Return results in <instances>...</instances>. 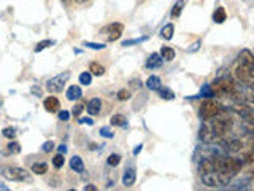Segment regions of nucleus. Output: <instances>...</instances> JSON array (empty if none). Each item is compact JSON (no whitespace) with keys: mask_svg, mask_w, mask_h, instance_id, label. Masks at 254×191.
Here are the masks:
<instances>
[{"mask_svg":"<svg viewBox=\"0 0 254 191\" xmlns=\"http://www.w3.org/2000/svg\"><path fill=\"white\" fill-rule=\"evenodd\" d=\"M230 129H232V119L218 115L211 119H205V123L200 126V131H198V137H200V140L210 143L216 139L224 137Z\"/></svg>","mask_w":254,"mask_h":191,"instance_id":"obj_1","label":"nucleus"},{"mask_svg":"<svg viewBox=\"0 0 254 191\" xmlns=\"http://www.w3.org/2000/svg\"><path fill=\"white\" fill-rule=\"evenodd\" d=\"M234 75L245 86L254 88V54L250 50H243L238 54V59L234 66Z\"/></svg>","mask_w":254,"mask_h":191,"instance_id":"obj_2","label":"nucleus"},{"mask_svg":"<svg viewBox=\"0 0 254 191\" xmlns=\"http://www.w3.org/2000/svg\"><path fill=\"white\" fill-rule=\"evenodd\" d=\"M210 86L214 96H234V93L237 91V83L234 80H230L229 77L216 78Z\"/></svg>","mask_w":254,"mask_h":191,"instance_id":"obj_3","label":"nucleus"},{"mask_svg":"<svg viewBox=\"0 0 254 191\" xmlns=\"http://www.w3.org/2000/svg\"><path fill=\"white\" fill-rule=\"evenodd\" d=\"M0 174H2V177H5L6 180H11V182H30L32 180L30 174L26 169H22V167H18V166L2 167V169H0Z\"/></svg>","mask_w":254,"mask_h":191,"instance_id":"obj_4","label":"nucleus"},{"mask_svg":"<svg viewBox=\"0 0 254 191\" xmlns=\"http://www.w3.org/2000/svg\"><path fill=\"white\" fill-rule=\"evenodd\" d=\"M222 111H224V110H222V105H221L219 102L208 99V100H205L202 103L200 108H198V116H200L203 121H205V119H211L214 116L221 115Z\"/></svg>","mask_w":254,"mask_h":191,"instance_id":"obj_5","label":"nucleus"},{"mask_svg":"<svg viewBox=\"0 0 254 191\" xmlns=\"http://www.w3.org/2000/svg\"><path fill=\"white\" fill-rule=\"evenodd\" d=\"M68 78H70V72H65V74H59V75H56L53 77L51 80H48L46 82V90L56 94V93H62L64 91V88H65L67 82H68Z\"/></svg>","mask_w":254,"mask_h":191,"instance_id":"obj_6","label":"nucleus"},{"mask_svg":"<svg viewBox=\"0 0 254 191\" xmlns=\"http://www.w3.org/2000/svg\"><path fill=\"white\" fill-rule=\"evenodd\" d=\"M124 32V26L121 22H113V24H108V26L103 29V34L107 35V40L108 42H115L119 37L123 35Z\"/></svg>","mask_w":254,"mask_h":191,"instance_id":"obj_7","label":"nucleus"},{"mask_svg":"<svg viewBox=\"0 0 254 191\" xmlns=\"http://www.w3.org/2000/svg\"><path fill=\"white\" fill-rule=\"evenodd\" d=\"M221 147L224 148L227 153H237V151H240L243 148V143L238 139H229V140L222 142Z\"/></svg>","mask_w":254,"mask_h":191,"instance_id":"obj_8","label":"nucleus"},{"mask_svg":"<svg viewBox=\"0 0 254 191\" xmlns=\"http://www.w3.org/2000/svg\"><path fill=\"white\" fill-rule=\"evenodd\" d=\"M43 107H45L46 111H50V113H56V111H59L61 103H59L58 99L54 97V96H50V97H46V99H45Z\"/></svg>","mask_w":254,"mask_h":191,"instance_id":"obj_9","label":"nucleus"},{"mask_svg":"<svg viewBox=\"0 0 254 191\" xmlns=\"http://www.w3.org/2000/svg\"><path fill=\"white\" fill-rule=\"evenodd\" d=\"M135 180H137V172H135L133 167H127L124 175H123V183L124 187H132Z\"/></svg>","mask_w":254,"mask_h":191,"instance_id":"obj_10","label":"nucleus"},{"mask_svg":"<svg viewBox=\"0 0 254 191\" xmlns=\"http://www.w3.org/2000/svg\"><path fill=\"white\" fill-rule=\"evenodd\" d=\"M238 113H240V116L245 119L246 123L254 124V108H250V107L242 105L240 108H238Z\"/></svg>","mask_w":254,"mask_h":191,"instance_id":"obj_11","label":"nucleus"},{"mask_svg":"<svg viewBox=\"0 0 254 191\" xmlns=\"http://www.w3.org/2000/svg\"><path fill=\"white\" fill-rule=\"evenodd\" d=\"M162 56L161 54H156V53H153L148 58V61H146V67L148 69H159L162 66Z\"/></svg>","mask_w":254,"mask_h":191,"instance_id":"obj_12","label":"nucleus"},{"mask_svg":"<svg viewBox=\"0 0 254 191\" xmlns=\"http://www.w3.org/2000/svg\"><path fill=\"white\" fill-rule=\"evenodd\" d=\"M100 108H102V100L100 99H92L89 100V103H87V111H89V115H99L100 113Z\"/></svg>","mask_w":254,"mask_h":191,"instance_id":"obj_13","label":"nucleus"},{"mask_svg":"<svg viewBox=\"0 0 254 191\" xmlns=\"http://www.w3.org/2000/svg\"><path fill=\"white\" fill-rule=\"evenodd\" d=\"M70 167H71V171H75L78 174L84 172V163H83V159L79 156H73L70 159Z\"/></svg>","mask_w":254,"mask_h":191,"instance_id":"obj_14","label":"nucleus"},{"mask_svg":"<svg viewBox=\"0 0 254 191\" xmlns=\"http://www.w3.org/2000/svg\"><path fill=\"white\" fill-rule=\"evenodd\" d=\"M81 96H83V93H81V88L79 86H70L67 90V99L68 100H78Z\"/></svg>","mask_w":254,"mask_h":191,"instance_id":"obj_15","label":"nucleus"},{"mask_svg":"<svg viewBox=\"0 0 254 191\" xmlns=\"http://www.w3.org/2000/svg\"><path fill=\"white\" fill-rule=\"evenodd\" d=\"M111 124L118 126V127H127V126H129V123H127V118L124 115H121V113L111 116Z\"/></svg>","mask_w":254,"mask_h":191,"instance_id":"obj_16","label":"nucleus"},{"mask_svg":"<svg viewBox=\"0 0 254 191\" xmlns=\"http://www.w3.org/2000/svg\"><path fill=\"white\" fill-rule=\"evenodd\" d=\"M19 151H21V145H19V143L18 142H10L6 145V148L2 151V153L3 155H18Z\"/></svg>","mask_w":254,"mask_h":191,"instance_id":"obj_17","label":"nucleus"},{"mask_svg":"<svg viewBox=\"0 0 254 191\" xmlns=\"http://www.w3.org/2000/svg\"><path fill=\"white\" fill-rule=\"evenodd\" d=\"M226 18H227V14H226V10L222 6H218L216 8V11H214V14H213V21L214 22H218V24H222L226 21Z\"/></svg>","mask_w":254,"mask_h":191,"instance_id":"obj_18","label":"nucleus"},{"mask_svg":"<svg viewBox=\"0 0 254 191\" xmlns=\"http://www.w3.org/2000/svg\"><path fill=\"white\" fill-rule=\"evenodd\" d=\"M250 182H251V179H250V177L238 179L237 182H234V183H232V187H229V188H232V190H243V188H248Z\"/></svg>","mask_w":254,"mask_h":191,"instance_id":"obj_19","label":"nucleus"},{"mask_svg":"<svg viewBox=\"0 0 254 191\" xmlns=\"http://www.w3.org/2000/svg\"><path fill=\"white\" fill-rule=\"evenodd\" d=\"M89 72H91L92 75L102 77L103 74H105V67L100 66L99 62H91V64H89Z\"/></svg>","mask_w":254,"mask_h":191,"instance_id":"obj_20","label":"nucleus"},{"mask_svg":"<svg viewBox=\"0 0 254 191\" xmlns=\"http://www.w3.org/2000/svg\"><path fill=\"white\" fill-rule=\"evenodd\" d=\"M146 86L149 88V90H153V91H159V88H161V78L159 77H149L148 78V82H146Z\"/></svg>","mask_w":254,"mask_h":191,"instance_id":"obj_21","label":"nucleus"},{"mask_svg":"<svg viewBox=\"0 0 254 191\" xmlns=\"http://www.w3.org/2000/svg\"><path fill=\"white\" fill-rule=\"evenodd\" d=\"M161 56H162V59H164V61L170 62V61H173V58H175V51L172 50V48H169V46H162Z\"/></svg>","mask_w":254,"mask_h":191,"instance_id":"obj_22","label":"nucleus"},{"mask_svg":"<svg viewBox=\"0 0 254 191\" xmlns=\"http://www.w3.org/2000/svg\"><path fill=\"white\" fill-rule=\"evenodd\" d=\"M173 30H175L173 24H167V26H164L162 30H161V37L165 38V40H172V37H173Z\"/></svg>","mask_w":254,"mask_h":191,"instance_id":"obj_23","label":"nucleus"},{"mask_svg":"<svg viewBox=\"0 0 254 191\" xmlns=\"http://www.w3.org/2000/svg\"><path fill=\"white\" fill-rule=\"evenodd\" d=\"M32 172L37 174V175H43L48 172V164L46 163H35L32 166Z\"/></svg>","mask_w":254,"mask_h":191,"instance_id":"obj_24","label":"nucleus"},{"mask_svg":"<svg viewBox=\"0 0 254 191\" xmlns=\"http://www.w3.org/2000/svg\"><path fill=\"white\" fill-rule=\"evenodd\" d=\"M183 6H185V2H183V0H178V2L175 3L172 8V18H180V14L183 11Z\"/></svg>","mask_w":254,"mask_h":191,"instance_id":"obj_25","label":"nucleus"},{"mask_svg":"<svg viewBox=\"0 0 254 191\" xmlns=\"http://www.w3.org/2000/svg\"><path fill=\"white\" fill-rule=\"evenodd\" d=\"M79 83L84 85V86H89L92 83V74H91V72H83V74L79 75Z\"/></svg>","mask_w":254,"mask_h":191,"instance_id":"obj_26","label":"nucleus"},{"mask_svg":"<svg viewBox=\"0 0 254 191\" xmlns=\"http://www.w3.org/2000/svg\"><path fill=\"white\" fill-rule=\"evenodd\" d=\"M159 94H161V97L162 99H167V100H172L173 97H175V94L169 90V88H159V91H157Z\"/></svg>","mask_w":254,"mask_h":191,"instance_id":"obj_27","label":"nucleus"},{"mask_svg":"<svg viewBox=\"0 0 254 191\" xmlns=\"http://www.w3.org/2000/svg\"><path fill=\"white\" fill-rule=\"evenodd\" d=\"M54 45V42L53 40H43V42H40L37 46H35V53H40V51H43L45 48H48V46H53Z\"/></svg>","mask_w":254,"mask_h":191,"instance_id":"obj_28","label":"nucleus"},{"mask_svg":"<svg viewBox=\"0 0 254 191\" xmlns=\"http://www.w3.org/2000/svg\"><path fill=\"white\" fill-rule=\"evenodd\" d=\"M64 161H65V159H64V155L59 153V155H56V156H54V159H53V166L56 167V169H61V167L64 166Z\"/></svg>","mask_w":254,"mask_h":191,"instance_id":"obj_29","label":"nucleus"},{"mask_svg":"<svg viewBox=\"0 0 254 191\" xmlns=\"http://www.w3.org/2000/svg\"><path fill=\"white\" fill-rule=\"evenodd\" d=\"M107 163H108V166H111V167H116L119 163H121V156H119V155H115V153H113V155H110Z\"/></svg>","mask_w":254,"mask_h":191,"instance_id":"obj_30","label":"nucleus"},{"mask_svg":"<svg viewBox=\"0 0 254 191\" xmlns=\"http://www.w3.org/2000/svg\"><path fill=\"white\" fill-rule=\"evenodd\" d=\"M2 134L5 135L6 139H14L16 137V129H14V127H5V129L2 131Z\"/></svg>","mask_w":254,"mask_h":191,"instance_id":"obj_31","label":"nucleus"},{"mask_svg":"<svg viewBox=\"0 0 254 191\" xmlns=\"http://www.w3.org/2000/svg\"><path fill=\"white\" fill-rule=\"evenodd\" d=\"M200 94L203 96V97H211V96H214V93H213V90H211V86H210V85L203 86V88H202V91H200Z\"/></svg>","mask_w":254,"mask_h":191,"instance_id":"obj_32","label":"nucleus"},{"mask_svg":"<svg viewBox=\"0 0 254 191\" xmlns=\"http://www.w3.org/2000/svg\"><path fill=\"white\" fill-rule=\"evenodd\" d=\"M84 46L91 48V50H103V48H105V45H102V43H92V42H84Z\"/></svg>","mask_w":254,"mask_h":191,"instance_id":"obj_33","label":"nucleus"},{"mask_svg":"<svg viewBox=\"0 0 254 191\" xmlns=\"http://www.w3.org/2000/svg\"><path fill=\"white\" fill-rule=\"evenodd\" d=\"M100 135H102V137H107V139H113V132H111L110 127H102Z\"/></svg>","mask_w":254,"mask_h":191,"instance_id":"obj_34","label":"nucleus"},{"mask_svg":"<svg viewBox=\"0 0 254 191\" xmlns=\"http://www.w3.org/2000/svg\"><path fill=\"white\" fill-rule=\"evenodd\" d=\"M129 97H130V93H129V91L121 90V91L118 93V99H119V100H127Z\"/></svg>","mask_w":254,"mask_h":191,"instance_id":"obj_35","label":"nucleus"},{"mask_svg":"<svg viewBox=\"0 0 254 191\" xmlns=\"http://www.w3.org/2000/svg\"><path fill=\"white\" fill-rule=\"evenodd\" d=\"M42 150L45 151V153H50V151H53L54 150V143L50 140V142H45L43 143V147H42Z\"/></svg>","mask_w":254,"mask_h":191,"instance_id":"obj_36","label":"nucleus"},{"mask_svg":"<svg viewBox=\"0 0 254 191\" xmlns=\"http://www.w3.org/2000/svg\"><path fill=\"white\" fill-rule=\"evenodd\" d=\"M59 119H61V121H68V119H70V111H67V110L59 111Z\"/></svg>","mask_w":254,"mask_h":191,"instance_id":"obj_37","label":"nucleus"},{"mask_svg":"<svg viewBox=\"0 0 254 191\" xmlns=\"http://www.w3.org/2000/svg\"><path fill=\"white\" fill-rule=\"evenodd\" d=\"M145 40V37L143 38H135V40H126V42H123V46H130L133 43H138V42H143Z\"/></svg>","mask_w":254,"mask_h":191,"instance_id":"obj_38","label":"nucleus"},{"mask_svg":"<svg viewBox=\"0 0 254 191\" xmlns=\"http://www.w3.org/2000/svg\"><path fill=\"white\" fill-rule=\"evenodd\" d=\"M83 105H79V103H78V105H75L73 107V110H71V113H73L75 116H79V113H81V111H83Z\"/></svg>","mask_w":254,"mask_h":191,"instance_id":"obj_39","label":"nucleus"},{"mask_svg":"<svg viewBox=\"0 0 254 191\" xmlns=\"http://www.w3.org/2000/svg\"><path fill=\"white\" fill-rule=\"evenodd\" d=\"M79 123H81V124H89V126L94 124V121H92L91 118H81V119H79Z\"/></svg>","mask_w":254,"mask_h":191,"instance_id":"obj_40","label":"nucleus"},{"mask_svg":"<svg viewBox=\"0 0 254 191\" xmlns=\"http://www.w3.org/2000/svg\"><path fill=\"white\" fill-rule=\"evenodd\" d=\"M32 93H34L37 97H40V96H42V90H40L38 86H32Z\"/></svg>","mask_w":254,"mask_h":191,"instance_id":"obj_41","label":"nucleus"},{"mask_svg":"<svg viewBox=\"0 0 254 191\" xmlns=\"http://www.w3.org/2000/svg\"><path fill=\"white\" fill-rule=\"evenodd\" d=\"M248 143H250L251 150H254V131H253V132H250V140H248Z\"/></svg>","mask_w":254,"mask_h":191,"instance_id":"obj_42","label":"nucleus"},{"mask_svg":"<svg viewBox=\"0 0 254 191\" xmlns=\"http://www.w3.org/2000/svg\"><path fill=\"white\" fill-rule=\"evenodd\" d=\"M58 150H59V153H62V155H65V153H67V147H65V145H59Z\"/></svg>","mask_w":254,"mask_h":191,"instance_id":"obj_43","label":"nucleus"},{"mask_svg":"<svg viewBox=\"0 0 254 191\" xmlns=\"http://www.w3.org/2000/svg\"><path fill=\"white\" fill-rule=\"evenodd\" d=\"M84 190H86V191H89V190H91V191H95L97 188H95L94 185H86V187H84Z\"/></svg>","mask_w":254,"mask_h":191,"instance_id":"obj_44","label":"nucleus"},{"mask_svg":"<svg viewBox=\"0 0 254 191\" xmlns=\"http://www.w3.org/2000/svg\"><path fill=\"white\" fill-rule=\"evenodd\" d=\"M141 147H143V145H138L137 148H135V150H133V155H138L140 151H141Z\"/></svg>","mask_w":254,"mask_h":191,"instance_id":"obj_45","label":"nucleus"},{"mask_svg":"<svg viewBox=\"0 0 254 191\" xmlns=\"http://www.w3.org/2000/svg\"><path fill=\"white\" fill-rule=\"evenodd\" d=\"M76 2H81L83 3V2H86V0H76Z\"/></svg>","mask_w":254,"mask_h":191,"instance_id":"obj_46","label":"nucleus"},{"mask_svg":"<svg viewBox=\"0 0 254 191\" xmlns=\"http://www.w3.org/2000/svg\"><path fill=\"white\" fill-rule=\"evenodd\" d=\"M0 105H2V102H0Z\"/></svg>","mask_w":254,"mask_h":191,"instance_id":"obj_47","label":"nucleus"}]
</instances>
